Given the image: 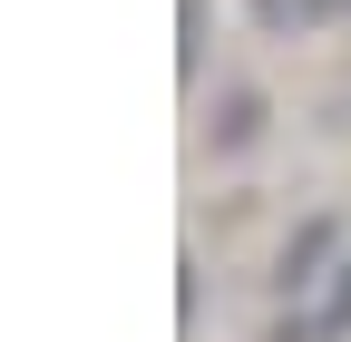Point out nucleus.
I'll use <instances>...</instances> for the list:
<instances>
[{"instance_id": "1", "label": "nucleus", "mask_w": 351, "mask_h": 342, "mask_svg": "<svg viewBox=\"0 0 351 342\" xmlns=\"http://www.w3.org/2000/svg\"><path fill=\"white\" fill-rule=\"evenodd\" d=\"M313 332H351V254H341V284L322 293V323H313Z\"/></svg>"}]
</instances>
